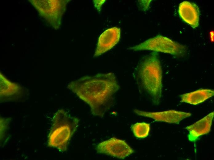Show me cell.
Returning <instances> with one entry per match:
<instances>
[{
	"instance_id": "1",
	"label": "cell",
	"mask_w": 214,
	"mask_h": 160,
	"mask_svg": "<svg viewBox=\"0 0 214 160\" xmlns=\"http://www.w3.org/2000/svg\"><path fill=\"white\" fill-rule=\"evenodd\" d=\"M67 88L89 106L93 115L103 117L113 105L120 86L114 74L109 73L83 77Z\"/></svg>"
},
{
	"instance_id": "2",
	"label": "cell",
	"mask_w": 214,
	"mask_h": 160,
	"mask_svg": "<svg viewBox=\"0 0 214 160\" xmlns=\"http://www.w3.org/2000/svg\"><path fill=\"white\" fill-rule=\"evenodd\" d=\"M134 74L137 85L150 96L154 104L158 105L162 96V71L156 52L142 58Z\"/></svg>"
},
{
	"instance_id": "3",
	"label": "cell",
	"mask_w": 214,
	"mask_h": 160,
	"mask_svg": "<svg viewBox=\"0 0 214 160\" xmlns=\"http://www.w3.org/2000/svg\"><path fill=\"white\" fill-rule=\"evenodd\" d=\"M79 119L62 109L54 114L48 136V146L61 152L66 151L69 142L78 126Z\"/></svg>"
},
{
	"instance_id": "4",
	"label": "cell",
	"mask_w": 214,
	"mask_h": 160,
	"mask_svg": "<svg viewBox=\"0 0 214 160\" xmlns=\"http://www.w3.org/2000/svg\"><path fill=\"white\" fill-rule=\"evenodd\" d=\"M134 51L149 50L155 52L169 54L176 56H181L187 53L186 46L170 38L158 35L141 43L129 48Z\"/></svg>"
},
{
	"instance_id": "5",
	"label": "cell",
	"mask_w": 214,
	"mask_h": 160,
	"mask_svg": "<svg viewBox=\"0 0 214 160\" xmlns=\"http://www.w3.org/2000/svg\"><path fill=\"white\" fill-rule=\"evenodd\" d=\"M97 153L124 159L134 153L133 149L124 140L113 137L99 143Z\"/></svg>"
},
{
	"instance_id": "6",
	"label": "cell",
	"mask_w": 214,
	"mask_h": 160,
	"mask_svg": "<svg viewBox=\"0 0 214 160\" xmlns=\"http://www.w3.org/2000/svg\"><path fill=\"white\" fill-rule=\"evenodd\" d=\"M70 0H45L42 3L43 9H37L49 23L55 29H58L61 24L62 17Z\"/></svg>"
},
{
	"instance_id": "7",
	"label": "cell",
	"mask_w": 214,
	"mask_h": 160,
	"mask_svg": "<svg viewBox=\"0 0 214 160\" xmlns=\"http://www.w3.org/2000/svg\"><path fill=\"white\" fill-rule=\"evenodd\" d=\"M137 115L151 118L155 121L179 124L180 121L192 115L190 113L171 110L158 112H149L135 109Z\"/></svg>"
},
{
	"instance_id": "8",
	"label": "cell",
	"mask_w": 214,
	"mask_h": 160,
	"mask_svg": "<svg viewBox=\"0 0 214 160\" xmlns=\"http://www.w3.org/2000/svg\"><path fill=\"white\" fill-rule=\"evenodd\" d=\"M120 29L114 27L107 29L99 36L94 57H97L113 48L119 42Z\"/></svg>"
},
{
	"instance_id": "9",
	"label": "cell",
	"mask_w": 214,
	"mask_h": 160,
	"mask_svg": "<svg viewBox=\"0 0 214 160\" xmlns=\"http://www.w3.org/2000/svg\"><path fill=\"white\" fill-rule=\"evenodd\" d=\"M179 14L185 23L196 29L199 25V9L196 4L188 1H184L179 6Z\"/></svg>"
},
{
	"instance_id": "10",
	"label": "cell",
	"mask_w": 214,
	"mask_h": 160,
	"mask_svg": "<svg viewBox=\"0 0 214 160\" xmlns=\"http://www.w3.org/2000/svg\"><path fill=\"white\" fill-rule=\"evenodd\" d=\"M214 111L194 123L187 126L185 128L189 132L188 135V140L195 142L200 136L208 133L210 131Z\"/></svg>"
},
{
	"instance_id": "11",
	"label": "cell",
	"mask_w": 214,
	"mask_h": 160,
	"mask_svg": "<svg viewBox=\"0 0 214 160\" xmlns=\"http://www.w3.org/2000/svg\"><path fill=\"white\" fill-rule=\"evenodd\" d=\"M214 95V91L209 89H200L180 95V102L193 105L202 103Z\"/></svg>"
},
{
	"instance_id": "12",
	"label": "cell",
	"mask_w": 214,
	"mask_h": 160,
	"mask_svg": "<svg viewBox=\"0 0 214 160\" xmlns=\"http://www.w3.org/2000/svg\"><path fill=\"white\" fill-rule=\"evenodd\" d=\"M0 96L2 97H10L18 94L21 90L18 84L7 79L1 72L0 73Z\"/></svg>"
},
{
	"instance_id": "13",
	"label": "cell",
	"mask_w": 214,
	"mask_h": 160,
	"mask_svg": "<svg viewBox=\"0 0 214 160\" xmlns=\"http://www.w3.org/2000/svg\"><path fill=\"white\" fill-rule=\"evenodd\" d=\"M131 129L135 137L143 138L148 135L150 130V125L144 122H137L133 125Z\"/></svg>"
},
{
	"instance_id": "14",
	"label": "cell",
	"mask_w": 214,
	"mask_h": 160,
	"mask_svg": "<svg viewBox=\"0 0 214 160\" xmlns=\"http://www.w3.org/2000/svg\"><path fill=\"white\" fill-rule=\"evenodd\" d=\"M11 119L9 118H0V140L4 138L5 133L8 127L9 122Z\"/></svg>"
},
{
	"instance_id": "15",
	"label": "cell",
	"mask_w": 214,
	"mask_h": 160,
	"mask_svg": "<svg viewBox=\"0 0 214 160\" xmlns=\"http://www.w3.org/2000/svg\"><path fill=\"white\" fill-rule=\"evenodd\" d=\"M93 1L94 6L98 11H100L101 10V7L102 5L104 3L105 0H94Z\"/></svg>"
},
{
	"instance_id": "16",
	"label": "cell",
	"mask_w": 214,
	"mask_h": 160,
	"mask_svg": "<svg viewBox=\"0 0 214 160\" xmlns=\"http://www.w3.org/2000/svg\"><path fill=\"white\" fill-rule=\"evenodd\" d=\"M146 0L140 1V4L142 5L141 6L143 7V8L145 10L148 9L149 3L151 1V0H147V2L146 3Z\"/></svg>"
}]
</instances>
